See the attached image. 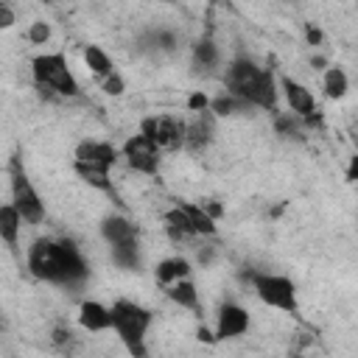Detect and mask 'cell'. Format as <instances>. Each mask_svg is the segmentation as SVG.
Wrapping results in <instances>:
<instances>
[{"mask_svg": "<svg viewBox=\"0 0 358 358\" xmlns=\"http://www.w3.org/2000/svg\"><path fill=\"white\" fill-rule=\"evenodd\" d=\"M25 268L34 280L76 291L90 280V263L81 255L78 243L70 238L45 235L36 238L25 252Z\"/></svg>", "mask_w": 358, "mask_h": 358, "instance_id": "cell-1", "label": "cell"}, {"mask_svg": "<svg viewBox=\"0 0 358 358\" xmlns=\"http://www.w3.org/2000/svg\"><path fill=\"white\" fill-rule=\"evenodd\" d=\"M221 81L224 90L238 95L241 101H246L249 106L260 109V112H277L280 103V78L274 76L271 67L255 62L246 53L232 56L224 70H221Z\"/></svg>", "mask_w": 358, "mask_h": 358, "instance_id": "cell-2", "label": "cell"}, {"mask_svg": "<svg viewBox=\"0 0 358 358\" xmlns=\"http://www.w3.org/2000/svg\"><path fill=\"white\" fill-rule=\"evenodd\" d=\"M109 308H112V333L120 338L126 352L134 358H145L148 355L145 336L154 324V310L134 299H115Z\"/></svg>", "mask_w": 358, "mask_h": 358, "instance_id": "cell-3", "label": "cell"}, {"mask_svg": "<svg viewBox=\"0 0 358 358\" xmlns=\"http://www.w3.org/2000/svg\"><path fill=\"white\" fill-rule=\"evenodd\" d=\"M31 78L48 98H78L81 84L62 50H42L31 59Z\"/></svg>", "mask_w": 358, "mask_h": 358, "instance_id": "cell-4", "label": "cell"}, {"mask_svg": "<svg viewBox=\"0 0 358 358\" xmlns=\"http://www.w3.org/2000/svg\"><path fill=\"white\" fill-rule=\"evenodd\" d=\"M6 171H8L11 204L20 210V215L25 218L28 227H39V224L45 221L48 210H45V201H42V196L36 193V187H34V182H31V176H28V171H25L22 157L14 154V157L8 159V168H6Z\"/></svg>", "mask_w": 358, "mask_h": 358, "instance_id": "cell-5", "label": "cell"}, {"mask_svg": "<svg viewBox=\"0 0 358 358\" xmlns=\"http://www.w3.org/2000/svg\"><path fill=\"white\" fill-rule=\"evenodd\" d=\"M255 296L274 310L282 313H299V291L296 282L288 274H277V271H249L246 274Z\"/></svg>", "mask_w": 358, "mask_h": 358, "instance_id": "cell-6", "label": "cell"}, {"mask_svg": "<svg viewBox=\"0 0 358 358\" xmlns=\"http://www.w3.org/2000/svg\"><path fill=\"white\" fill-rule=\"evenodd\" d=\"M162 154H165V151H162L151 137H145L143 131L129 134V137L123 140V145H120V157H123L126 168L134 171V173H143V176H157V173H159V168H162Z\"/></svg>", "mask_w": 358, "mask_h": 358, "instance_id": "cell-7", "label": "cell"}, {"mask_svg": "<svg viewBox=\"0 0 358 358\" xmlns=\"http://www.w3.org/2000/svg\"><path fill=\"white\" fill-rule=\"evenodd\" d=\"M137 131L151 137L162 151H182L187 137V120L176 115H148L140 120Z\"/></svg>", "mask_w": 358, "mask_h": 358, "instance_id": "cell-8", "label": "cell"}, {"mask_svg": "<svg viewBox=\"0 0 358 358\" xmlns=\"http://www.w3.org/2000/svg\"><path fill=\"white\" fill-rule=\"evenodd\" d=\"M280 95L285 98L288 112H294L296 117H302L308 129L322 126L319 101H316V95H313L302 81H296V78H291V76H280Z\"/></svg>", "mask_w": 358, "mask_h": 358, "instance_id": "cell-9", "label": "cell"}, {"mask_svg": "<svg viewBox=\"0 0 358 358\" xmlns=\"http://www.w3.org/2000/svg\"><path fill=\"white\" fill-rule=\"evenodd\" d=\"M120 145L109 143V140H98V137H87L78 140L73 148V165H87V168H101V171H112L120 162Z\"/></svg>", "mask_w": 358, "mask_h": 358, "instance_id": "cell-10", "label": "cell"}, {"mask_svg": "<svg viewBox=\"0 0 358 358\" xmlns=\"http://www.w3.org/2000/svg\"><path fill=\"white\" fill-rule=\"evenodd\" d=\"M252 327V313L235 302V299H227L218 305L215 310V324H213V333H215V341H229V338H241L246 336Z\"/></svg>", "mask_w": 358, "mask_h": 358, "instance_id": "cell-11", "label": "cell"}, {"mask_svg": "<svg viewBox=\"0 0 358 358\" xmlns=\"http://www.w3.org/2000/svg\"><path fill=\"white\" fill-rule=\"evenodd\" d=\"M179 42L182 39L173 28H145L134 39V53L145 59H162V56H173L179 50Z\"/></svg>", "mask_w": 358, "mask_h": 358, "instance_id": "cell-12", "label": "cell"}, {"mask_svg": "<svg viewBox=\"0 0 358 358\" xmlns=\"http://www.w3.org/2000/svg\"><path fill=\"white\" fill-rule=\"evenodd\" d=\"M215 126H218V117H215L213 109L193 112V117L187 120L185 148H187V151H204V148L215 140Z\"/></svg>", "mask_w": 358, "mask_h": 358, "instance_id": "cell-13", "label": "cell"}, {"mask_svg": "<svg viewBox=\"0 0 358 358\" xmlns=\"http://www.w3.org/2000/svg\"><path fill=\"white\" fill-rule=\"evenodd\" d=\"M98 232L103 238L106 246H117V243H129V241H140V227L126 218L123 213H109L101 218Z\"/></svg>", "mask_w": 358, "mask_h": 358, "instance_id": "cell-14", "label": "cell"}, {"mask_svg": "<svg viewBox=\"0 0 358 358\" xmlns=\"http://www.w3.org/2000/svg\"><path fill=\"white\" fill-rule=\"evenodd\" d=\"M221 67V48L213 36H201L190 48V70L193 76H215Z\"/></svg>", "mask_w": 358, "mask_h": 358, "instance_id": "cell-15", "label": "cell"}, {"mask_svg": "<svg viewBox=\"0 0 358 358\" xmlns=\"http://www.w3.org/2000/svg\"><path fill=\"white\" fill-rule=\"evenodd\" d=\"M78 327L87 333H106L112 330V308L98 299H84L78 305Z\"/></svg>", "mask_w": 358, "mask_h": 358, "instance_id": "cell-16", "label": "cell"}, {"mask_svg": "<svg viewBox=\"0 0 358 358\" xmlns=\"http://www.w3.org/2000/svg\"><path fill=\"white\" fill-rule=\"evenodd\" d=\"M185 277H193V263L182 255H171V257H162L157 266H154V280L159 288L171 285V282H179Z\"/></svg>", "mask_w": 358, "mask_h": 358, "instance_id": "cell-17", "label": "cell"}, {"mask_svg": "<svg viewBox=\"0 0 358 358\" xmlns=\"http://www.w3.org/2000/svg\"><path fill=\"white\" fill-rule=\"evenodd\" d=\"M22 224H25V218L20 215V210H17L11 201H6V204L0 207V238H3V243H6L8 252H17V249H20Z\"/></svg>", "mask_w": 358, "mask_h": 358, "instance_id": "cell-18", "label": "cell"}, {"mask_svg": "<svg viewBox=\"0 0 358 358\" xmlns=\"http://www.w3.org/2000/svg\"><path fill=\"white\" fill-rule=\"evenodd\" d=\"M109 257H112V266H117L120 271H140L143 268V243L129 241V243L109 246Z\"/></svg>", "mask_w": 358, "mask_h": 358, "instance_id": "cell-19", "label": "cell"}, {"mask_svg": "<svg viewBox=\"0 0 358 358\" xmlns=\"http://www.w3.org/2000/svg\"><path fill=\"white\" fill-rule=\"evenodd\" d=\"M165 296L176 305V308H185V310H199V288L193 282V277H185L179 282H171L162 288Z\"/></svg>", "mask_w": 358, "mask_h": 358, "instance_id": "cell-20", "label": "cell"}, {"mask_svg": "<svg viewBox=\"0 0 358 358\" xmlns=\"http://www.w3.org/2000/svg\"><path fill=\"white\" fill-rule=\"evenodd\" d=\"M182 207H185V213L190 215V224H193V229H196V235L199 238H213L215 232H218V218L215 215H210V210L201 204V201H179Z\"/></svg>", "mask_w": 358, "mask_h": 358, "instance_id": "cell-21", "label": "cell"}, {"mask_svg": "<svg viewBox=\"0 0 358 358\" xmlns=\"http://www.w3.org/2000/svg\"><path fill=\"white\" fill-rule=\"evenodd\" d=\"M322 90H324V98L341 101L350 92V76H347V70L338 67V64H327L324 73H322Z\"/></svg>", "mask_w": 358, "mask_h": 358, "instance_id": "cell-22", "label": "cell"}, {"mask_svg": "<svg viewBox=\"0 0 358 358\" xmlns=\"http://www.w3.org/2000/svg\"><path fill=\"white\" fill-rule=\"evenodd\" d=\"M84 64H87V70L98 78V81H103L106 76H112L117 67H115V62H112V56L101 48V45H84Z\"/></svg>", "mask_w": 358, "mask_h": 358, "instance_id": "cell-23", "label": "cell"}, {"mask_svg": "<svg viewBox=\"0 0 358 358\" xmlns=\"http://www.w3.org/2000/svg\"><path fill=\"white\" fill-rule=\"evenodd\" d=\"M210 109L215 112V117L221 120V117H235V115H252L255 112V106H249L246 101H241L238 95H232V92H221V95H215V98H210Z\"/></svg>", "mask_w": 358, "mask_h": 358, "instance_id": "cell-24", "label": "cell"}, {"mask_svg": "<svg viewBox=\"0 0 358 358\" xmlns=\"http://www.w3.org/2000/svg\"><path fill=\"white\" fill-rule=\"evenodd\" d=\"M274 129H277V134H280V137H285V140H302V137H305V131H308L305 120H302V117H296L294 112H282V115H277V112H274Z\"/></svg>", "mask_w": 358, "mask_h": 358, "instance_id": "cell-25", "label": "cell"}, {"mask_svg": "<svg viewBox=\"0 0 358 358\" xmlns=\"http://www.w3.org/2000/svg\"><path fill=\"white\" fill-rule=\"evenodd\" d=\"M76 176L90 185L92 190H101V193H112V171H101V168H87V165H73Z\"/></svg>", "mask_w": 358, "mask_h": 358, "instance_id": "cell-26", "label": "cell"}, {"mask_svg": "<svg viewBox=\"0 0 358 358\" xmlns=\"http://www.w3.org/2000/svg\"><path fill=\"white\" fill-rule=\"evenodd\" d=\"M25 36H28L31 45H48L50 36H53V28H50V22H45V20H34V22L28 25Z\"/></svg>", "mask_w": 358, "mask_h": 358, "instance_id": "cell-27", "label": "cell"}, {"mask_svg": "<svg viewBox=\"0 0 358 358\" xmlns=\"http://www.w3.org/2000/svg\"><path fill=\"white\" fill-rule=\"evenodd\" d=\"M101 92H103V95H109V98H120V95L126 92V78L115 70L112 76H106V78L101 81Z\"/></svg>", "mask_w": 358, "mask_h": 358, "instance_id": "cell-28", "label": "cell"}, {"mask_svg": "<svg viewBox=\"0 0 358 358\" xmlns=\"http://www.w3.org/2000/svg\"><path fill=\"white\" fill-rule=\"evenodd\" d=\"M204 109H210V95L204 90H193L187 95V112H204Z\"/></svg>", "mask_w": 358, "mask_h": 358, "instance_id": "cell-29", "label": "cell"}, {"mask_svg": "<svg viewBox=\"0 0 358 358\" xmlns=\"http://www.w3.org/2000/svg\"><path fill=\"white\" fill-rule=\"evenodd\" d=\"M305 42L308 45H313V48H319L322 42H324V34H322V28L319 25H313V22H305Z\"/></svg>", "mask_w": 358, "mask_h": 358, "instance_id": "cell-30", "label": "cell"}, {"mask_svg": "<svg viewBox=\"0 0 358 358\" xmlns=\"http://www.w3.org/2000/svg\"><path fill=\"white\" fill-rule=\"evenodd\" d=\"M14 22H17V14H14V8H11L8 3H0V28H3V31H8Z\"/></svg>", "mask_w": 358, "mask_h": 358, "instance_id": "cell-31", "label": "cell"}, {"mask_svg": "<svg viewBox=\"0 0 358 358\" xmlns=\"http://www.w3.org/2000/svg\"><path fill=\"white\" fill-rule=\"evenodd\" d=\"M73 341V330L70 327H56L53 330V344L56 347H64V344H70Z\"/></svg>", "mask_w": 358, "mask_h": 358, "instance_id": "cell-32", "label": "cell"}, {"mask_svg": "<svg viewBox=\"0 0 358 358\" xmlns=\"http://www.w3.org/2000/svg\"><path fill=\"white\" fill-rule=\"evenodd\" d=\"M347 179L350 182H358V154L350 159V165H347Z\"/></svg>", "mask_w": 358, "mask_h": 358, "instance_id": "cell-33", "label": "cell"}, {"mask_svg": "<svg viewBox=\"0 0 358 358\" xmlns=\"http://www.w3.org/2000/svg\"><path fill=\"white\" fill-rule=\"evenodd\" d=\"M154 3H176V0H154Z\"/></svg>", "mask_w": 358, "mask_h": 358, "instance_id": "cell-34", "label": "cell"}]
</instances>
